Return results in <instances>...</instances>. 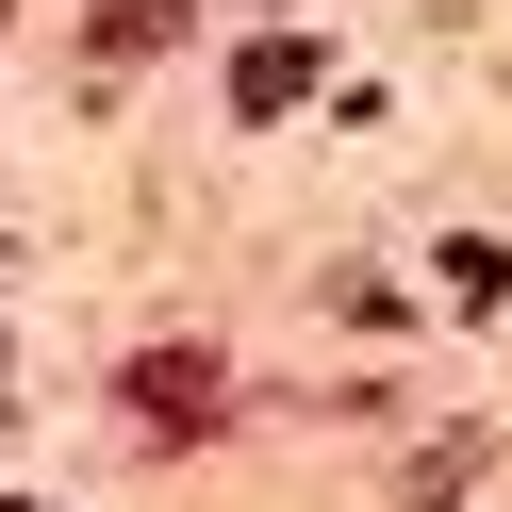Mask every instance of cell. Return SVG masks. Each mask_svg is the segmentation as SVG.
<instances>
[{"instance_id": "1", "label": "cell", "mask_w": 512, "mask_h": 512, "mask_svg": "<svg viewBox=\"0 0 512 512\" xmlns=\"http://www.w3.org/2000/svg\"><path fill=\"white\" fill-rule=\"evenodd\" d=\"M133 430L149 446H199L215 430V347H149V364H133Z\"/></svg>"}, {"instance_id": "2", "label": "cell", "mask_w": 512, "mask_h": 512, "mask_svg": "<svg viewBox=\"0 0 512 512\" xmlns=\"http://www.w3.org/2000/svg\"><path fill=\"white\" fill-rule=\"evenodd\" d=\"M281 100H314V50H298V34H265V50L232 67V116H281Z\"/></svg>"}, {"instance_id": "3", "label": "cell", "mask_w": 512, "mask_h": 512, "mask_svg": "<svg viewBox=\"0 0 512 512\" xmlns=\"http://www.w3.org/2000/svg\"><path fill=\"white\" fill-rule=\"evenodd\" d=\"M397 479H413V512H446V496H479V430H446V446H413Z\"/></svg>"}]
</instances>
